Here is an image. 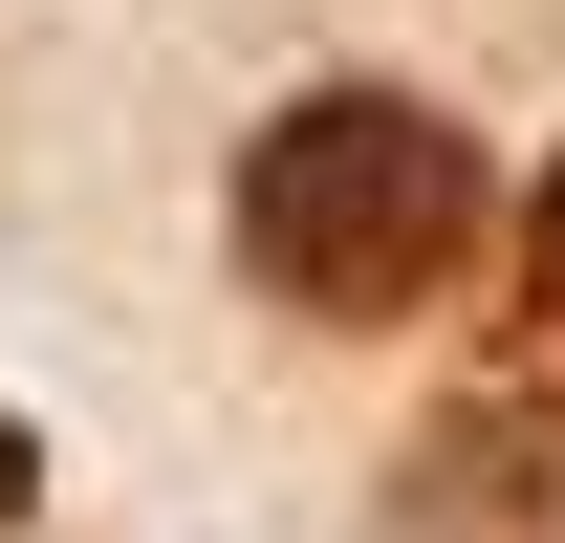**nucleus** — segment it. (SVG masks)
<instances>
[{
	"instance_id": "nucleus-1",
	"label": "nucleus",
	"mask_w": 565,
	"mask_h": 543,
	"mask_svg": "<svg viewBox=\"0 0 565 543\" xmlns=\"http://www.w3.org/2000/svg\"><path fill=\"white\" fill-rule=\"evenodd\" d=\"M239 262H262L305 327H414L435 283L479 262V152L435 131L414 87H305V109L239 152Z\"/></svg>"
}]
</instances>
